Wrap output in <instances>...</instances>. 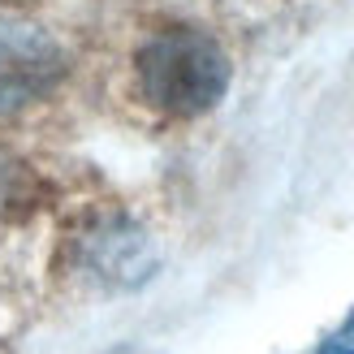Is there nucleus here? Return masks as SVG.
Listing matches in <instances>:
<instances>
[{
    "mask_svg": "<svg viewBox=\"0 0 354 354\" xmlns=\"http://www.w3.org/2000/svg\"><path fill=\"white\" fill-rule=\"evenodd\" d=\"M65 48L48 30L0 17V113L44 100L65 78Z\"/></svg>",
    "mask_w": 354,
    "mask_h": 354,
    "instance_id": "2",
    "label": "nucleus"
},
{
    "mask_svg": "<svg viewBox=\"0 0 354 354\" xmlns=\"http://www.w3.org/2000/svg\"><path fill=\"white\" fill-rule=\"evenodd\" d=\"M86 263H91V272L100 281L134 290V286H143V281L156 277L160 251H156V242L138 225L113 221V225H100L95 234L86 238Z\"/></svg>",
    "mask_w": 354,
    "mask_h": 354,
    "instance_id": "3",
    "label": "nucleus"
},
{
    "mask_svg": "<svg viewBox=\"0 0 354 354\" xmlns=\"http://www.w3.org/2000/svg\"><path fill=\"white\" fill-rule=\"evenodd\" d=\"M104 354H160V350H151V346H138V342H126V346H113V350H104Z\"/></svg>",
    "mask_w": 354,
    "mask_h": 354,
    "instance_id": "5",
    "label": "nucleus"
},
{
    "mask_svg": "<svg viewBox=\"0 0 354 354\" xmlns=\"http://www.w3.org/2000/svg\"><path fill=\"white\" fill-rule=\"evenodd\" d=\"M138 91L151 109L169 117H203L229 91V57L212 35L194 26L156 30L134 57Z\"/></svg>",
    "mask_w": 354,
    "mask_h": 354,
    "instance_id": "1",
    "label": "nucleus"
},
{
    "mask_svg": "<svg viewBox=\"0 0 354 354\" xmlns=\"http://www.w3.org/2000/svg\"><path fill=\"white\" fill-rule=\"evenodd\" d=\"M320 354H354V311L342 320V328H337V333H328V337H324Z\"/></svg>",
    "mask_w": 354,
    "mask_h": 354,
    "instance_id": "4",
    "label": "nucleus"
},
{
    "mask_svg": "<svg viewBox=\"0 0 354 354\" xmlns=\"http://www.w3.org/2000/svg\"><path fill=\"white\" fill-rule=\"evenodd\" d=\"M0 5H30V0H0Z\"/></svg>",
    "mask_w": 354,
    "mask_h": 354,
    "instance_id": "6",
    "label": "nucleus"
}]
</instances>
